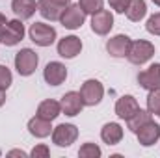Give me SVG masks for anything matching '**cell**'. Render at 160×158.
<instances>
[{"label": "cell", "mask_w": 160, "mask_h": 158, "mask_svg": "<svg viewBox=\"0 0 160 158\" xmlns=\"http://www.w3.org/2000/svg\"><path fill=\"white\" fill-rule=\"evenodd\" d=\"M155 54V47L149 43V41H136V43H130V48H128V60L130 63L134 65H142L145 63L151 56Z\"/></svg>", "instance_id": "6da1fadb"}, {"label": "cell", "mask_w": 160, "mask_h": 158, "mask_svg": "<svg viewBox=\"0 0 160 158\" xmlns=\"http://www.w3.org/2000/svg\"><path fill=\"white\" fill-rule=\"evenodd\" d=\"M15 67H17L19 75H22V77L32 75L36 71V67H38V56H36V52L30 50V48L19 50L17 56H15Z\"/></svg>", "instance_id": "7a4b0ae2"}, {"label": "cell", "mask_w": 160, "mask_h": 158, "mask_svg": "<svg viewBox=\"0 0 160 158\" xmlns=\"http://www.w3.org/2000/svg\"><path fill=\"white\" fill-rule=\"evenodd\" d=\"M30 39L34 41L36 45H39V47H48L56 39V30L52 26H48V24L36 22L30 28Z\"/></svg>", "instance_id": "3957f363"}, {"label": "cell", "mask_w": 160, "mask_h": 158, "mask_svg": "<svg viewBox=\"0 0 160 158\" xmlns=\"http://www.w3.org/2000/svg\"><path fill=\"white\" fill-rule=\"evenodd\" d=\"M80 97H82V101H84L86 106L99 104L101 99H102V86H101V82H97V80L84 82V86L80 89Z\"/></svg>", "instance_id": "277c9868"}, {"label": "cell", "mask_w": 160, "mask_h": 158, "mask_svg": "<svg viewBox=\"0 0 160 158\" xmlns=\"http://www.w3.org/2000/svg\"><path fill=\"white\" fill-rule=\"evenodd\" d=\"M22 36H24L22 22L21 21H9L6 24V28L2 30V34H0V41L4 45H8V47H13V45H17L19 41L22 39Z\"/></svg>", "instance_id": "5b68a950"}, {"label": "cell", "mask_w": 160, "mask_h": 158, "mask_svg": "<svg viewBox=\"0 0 160 158\" xmlns=\"http://www.w3.org/2000/svg\"><path fill=\"white\" fill-rule=\"evenodd\" d=\"M77 136H78V130L75 125H60L52 132V140L60 147H69L77 140Z\"/></svg>", "instance_id": "8992f818"}, {"label": "cell", "mask_w": 160, "mask_h": 158, "mask_svg": "<svg viewBox=\"0 0 160 158\" xmlns=\"http://www.w3.org/2000/svg\"><path fill=\"white\" fill-rule=\"evenodd\" d=\"M112 26H114V17H112V13H110V11L101 9V11L93 13V17H91V28H93V32H95V34L104 36V34H108V32H110V28H112Z\"/></svg>", "instance_id": "52a82bcc"}, {"label": "cell", "mask_w": 160, "mask_h": 158, "mask_svg": "<svg viewBox=\"0 0 160 158\" xmlns=\"http://www.w3.org/2000/svg\"><path fill=\"white\" fill-rule=\"evenodd\" d=\"M136 134H138L140 143L145 145V147H149V145H153L160 138V125H157L155 121H147L145 125H142L136 130Z\"/></svg>", "instance_id": "ba28073f"}, {"label": "cell", "mask_w": 160, "mask_h": 158, "mask_svg": "<svg viewBox=\"0 0 160 158\" xmlns=\"http://www.w3.org/2000/svg\"><path fill=\"white\" fill-rule=\"evenodd\" d=\"M84 15H86V13H84V9L77 4V6H71V7L63 9V13H62L60 21L63 22V26H65V28L75 30V28L82 26V22H84Z\"/></svg>", "instance_id": "9c48e42d"}, {"label": "cell", "mask_w": 160, "mask_h": 158, "mask_svg": "<svg viewBox=\"0 0 160 158\" xmlns=\"http://www.w3.org/2000/svg\"><path fill=\"white\" fill-rule=\"evenodd\" d=\"M138 82L142 87L145 89H155V87H160V63H153L149 69H145L143 73L138 75Z\"/></svg>", "instance_id": "30bf717a"}, {"label": "cell", "mask_w": 160, "mask_h": 158, "mask_svg": "<svg viewBox=\"0 0 160 158\" xmlns=\"http://www.w3.org/2000/svg\"><path fill=\"white\" fill-rule=\"evenodd\" d=\"M60 106H62V110L65 112V116H77V114H80V110H82V106H84V101H82L80 93L69 91V93H65V95L62 97Z\"/></svg>", "instance_id": "8fae6325"}, {"label": "cell", "mask_w": 160, "mask_h": 158, "mask_svg": "<svg viewBox=\"0 0 160 158\" xmlns=\"http://www.w3.org/2000/svg\"><path fill=\"white\" fill-rule=\"evenodd\" d=\"M65 78H67V69H65V65H62V63H58V62H50V63L45 67V80H47L50 86H60Z\"/></svg>", "instance_id": "7c38bea8"}, {"label": "cell", "mask_w": 160, "mask_h": 158, "mask_svg": "<svg viewBox=\"0 0 160 158\" xmlns=\"http://www.w3.org/2000/svg\"><path fill=\"white\" fill-rule=\"evenodd\" d=\"M138 110H140V106H138V102H136V99H134L132 95L121 97L119 101H118V104H116V114H118L121 119H125V121L130 119Z\"/></svg>", "instance_id": "4fadbf2b"}, {"label": "cell", "mask_w": 160, "mask_h": 158, "mask_svg": "<svg viewBox=\"0 0 160 158\" xmlns=\"http://www.w3.org/2000/svg\"><path fill=\"white\" fill-rule=\"evenodd\" d=\"M82 50V43L78 37L75 36H69V37H63V39L58 43V54L62 58H75Z\"/></svg>", "instance_id": "5bb4252c"}, {"label": "cell", "mask_w": 160, "mask_h": 158, "mask_svg": "<svg viewBox=\"0 0 160 158\" xmlns=\"http://www.w3.org/2000/svg\"><path fill=\"white\" fill-rule=\"evenodd\" d=\"M130 43H132V41L128 39L127 36H116V37H112V39L108 41L106 48H108V52H110L112 56H116V58H123V56L128 54Z\"/></svg>", "instance_id": "9a60e30c"}, {"label": "cell", "mask_w": 160, "mask_h": 158, "mask_svg": "<svg viewBox=\"0 0 160 158\" xmlns=\"http://www.w3.org/2000/svg\"><path fill=\"white\" fill-rule=\"evenodd\" d=\"M38 7H39V13L45 19H50V21H58L65 9V6H60L52 0H39L38 2Z\"/></svg>", "instance_id": "2e32d148"}, {"label": "cell", "mask_w": 160, "mask_h": 158, "mask_svg": "<svg viewBox=\"0 0 160 158\" xmlns=\"http://www.w3.org/2000/svg\"><path fill=\"white\" fill-rule=\"evenodd\" d=\"M11 7H13V13L21 21H24V19H30L36 13L38 4H36V0H13Z\"/></svg>", "instance_id": "e0dca14e"}, {"label": "cell", "mask_w": 160, "mask_h": 158, "mask_svg": "<svg viewBox=\"0 0 160 158\" xmlns=\"http://www.w3.org/2000/svg\"><path fill=\"white\" fill-rule=\"evenodd\" d=\"M101 138H102L108 145H116V143H119L121 138H123V128H121L118 123H108V125L102 126Z\"/></svg>", "instance_id": "ac0fdd59"}, {"label": "cell", "mask_w": 160, "mask_h": 158, "mask_svg": "<svg viewBox=\"0 0 160 158\" xmlns=\"http://www.w3.org/2000/svg\"><path fill=\"white\" fill-rule=\"evenodd\" d=\"M60 110H62L60 102H56V101H45V102H41L39 108H38V116L43 119L52 121V119H56L60 116Z\"/></svg>", "instance_id": "d6986e66"}, {"label": "cell", "mask_w": 160, "mask_h": 158, "mask_svg": "<svg viewBox=\"0 0 160 158\" xmlns=\"http://www.w3.org/2000/svg\"><path fill=\"white\" fill-rule=\"evenodd\" d=\"M28 128H30V132H32L34 136H38V138H45V136L50 134V121H48V119L39 117V116H36V117L28 123Z\"/></svg>", "instance_id": "ffe728a7"}, {"label": "cell", "mask_w": 160, "mask_h": 158, "mask_svg": "<svg viewBox=\"0 0 160 158\" xmlns=\"http://www.w3.org/2000/svg\"><path fill=\"white\" fill-rule=\"evenodd\" d=\"M145 11H147V7H145V2L143 0H130V4L127 7V17L130 21L138 22V21H142L145 17Z\"/></svg>", "instance_id": "44dd1931"}, {"label": "cell", "mask_w": 160, "mask_h": 158, "mask_svg": "<svg viewBox=\"0 0 160 158\" xmlns=\"http://www.w3.org/2000/svg\"><path fill=\"white\" fill-rule=\"evenodd\" d=\"M147 121H151V112H143V110H138L130 119H127V125L132 132H136L142 125H145Z\"/></svg>", "instance_id": "7402d4cb"}, {"label": "cell", "mask_w": 160, "mask_h": 158, "mask_svg": "<svg viewBox=\"0 0 160 158\" xmlns=\"http://www.w3.org/2000/svg\"><path fill=\"white\" fill-rule=\"evenodd\" d=\"M147 108L151 114H160V87H155L151 89L149 97H147Z\"/></svg>", "instance_id": "603a6c76"}, {"label": "cell", "mask_w": 160, "mask_h": 158, "mask_svg": "<svg viewBox=\"0 0 160 158\" xmlns=\"http://www.w3.org/2000/svg\"><path fill=\"white\" fill-rule=\"evenodd\" d=\"M78 6L84 9V13H97L102 9V0H80Z\"/></svg>", "instance_id": "cb8c5ba5"}, {"label": "cell", "mask_w": 160, "mask_h": 158, "mask_svg": "<svg viewBox=\"0 0 160 158\" xmlns=\"http://www.w3.org/2000/svg\"><path fill=\"white\" fill-rule=\"evenodd\" d=\"M78 155L82 158H88V156H101V149L95 145V143H84L82 147H80V151H78Z\"/></svg>", "instance_id": "d4e9b609"}, {"label": "cell", "mask_w": 160, "mask_h": 158, "mask_svg": "<svg viewBox=\"0 0 160 158\" xmlns=\"http://www.w3.org/2000/svg\"><path fill=\"white\" fill-rule=\"evenodd\" d=\"M147 32L155 34V36H160V13H155L153 17H149V21H147Z\"/></svg>", "instance_id": "484cf974"}, {"label": "cell", "mask_w": 160, "mask_h": 158, "mask_svg": "<svg viewBox=\"0 0 160 158\" xmlns=\"http://www.w3.org/2000/svg\"><path fill=\"white\" fill-rule=\"evenodd\" d=\"M9 84H11V73H9V69L4 67V65H0V91H6L9 87Z\"/></svg>", "instance_id": "4316f807"}, {"label": "cell", "mask_w": 160, "mask_h": 158, "mask_svg": "<svg viewBox=\"0 0 160 158\" xmlns=\"http://www.w3.org/2000/svg\"><path fill=\"white\" fill-rule=\"evenodd\" d=\"M108 2H110V6H112L118 13H125L127 7H128V4H130V0H108Z\"/></svg>", "instance_id": "83f0119b"}, {"label": "cell", "mask_w": 160, "mask_h": 158, "mask_svg": "<svg viewBox=\"0 0 160 158\" xmlns=\"http://www.w3.org/2000/svg\"><path fill=\"white\" fill-rule=\"evenodd\" d=\"M32 156L38 158V156H48V149L45 147V145H38L34 151H32Z\"/></svg>", "instance_id": "f1b7e54d"}, {"label": "cell", "mask_w": 160, "mask_h": 158, "mask_svg": "<svg viewBox=\"0 0 160 158\" xmlns=\"http://www.w3.org/2000/svg\"><path fill=\"white\" fill-rule=\"evenodd\" d=\"M6 24H8V21H6V17L0 13V34H2V30L6 28Z\"/></svg>", "instance_id": "f546056e"}, {"label": "cell", "mask_w": 160, "mask_h": 158, "mask_svg": "<svg viewBox=\"0 0 160 158\" xmlns=\"http://www.w3.org/2000/svg\"><path fill=\"white\" fill-rule=\"evenodd\" d=\"M52 2H56V4H60V6H65V4H69L71 0H52Z\"/></svg>", "instance_id": "4dcf8cb0"}, {"label": "cell", "mask_w": 160, "mask_h": 158, "mask_svg": "<svg viewBox=\"0 0 160 158\" xmlns=\"http://www.w3.org/2000/svg\"><path fill=\"white\" fill-rule=\"evenodd\" d=\"M4 101H6V97H4V91H0V106L4 104Z\"/></svg>", "instance_id": "1f68e13d"}, {"label": "cell", "mask_w": 160, "mask_h": 158, "mask_svg": "<svg viewBox=\"0 0 160 158\" xmlns=\"http://www.w3.org/2000/svg\"><path fill=\"white\" fill-rule=\"evenodd\" d=\"M9 155H21V156H24V153H22V151H11Z\"/></svg>", "instance_id": "d6a6232c"}, {"label": "cell", "mask_w": 160, "mask_h": 158, "mask_svg": "<svg viewBox=\"0 0 160 158\" xmlns=\"http://www.w3.org/2000/svg\"><path fill=\"white\" fill-rule=\"evenodd\" d=\"M153 2H155V4H158V6H160V0H153Z\"/></svg>", "instance_id": "836d02e7"}, {"label": "cell", "mask_w": 160, "mask_h": 158, "mask_svg": "<svg viewBox=\"0 0 160 158\" xmlns=\"http://www.w3.org/2000/svg\"><path fill=\"white\" fill-rule=\"evenodd\" d=\"M158 116H160V114H158Z\"/></svg>", "instance_id": "e575fe53"}]
</instances>
